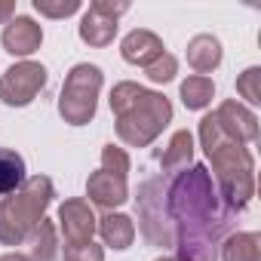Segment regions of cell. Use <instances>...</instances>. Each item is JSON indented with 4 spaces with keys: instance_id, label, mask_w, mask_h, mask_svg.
<instances>
[{
    "instance_id": "obj_1",
    "label": "cell",
    "mask_w": 261,
    "mask_h": 261,
    "mask_svg": "<svg viewBox=\"0 0 261 261\" xmlns=\"http://www.w3.org/2000/svg\"><path fill=\"white\" fill-rule=\"evenodd\" d=\"M166 218L178 261H215L221 243L237 224V212L224 203L203 163H191L188 169L166 175Z\"/></svg>"
},
{
    "instance_id": "obj_2",
    "label": "cell",
    "mask_w": 261,
    "mask_h": 261,
    "mask_svg": "<svg viewBox=\"0 0 261 261\" xmlns=\"http://www.w3.org/2000/svg\"><path fill=\"white\" fill-rule=\"evenodd\" d=\"M200 145L212 163V178L224 197V203L233 212H243L255 197V160L246 145L230 142L218 123L215 114H206L200 120Z\"/></svg>"
},
{
    "instance_id": "obj_3",
    "label": "cell",
    "mask_w": 261,
    "mask_h": 261,
    "mask_svg": "<svg viewBox=\"0 0 261 261\" xmlns=\"http://www.w3.org/2000/svg\"><path fill=\"white\" fill-rule=\"evenodd\" d=\"M111 111L117 117V139L129 148H148L172 120V101L163 92L123 80L111 89Z\"/></svg>"
},
{
    "instance_id": "obj_4",
    "label": "cell",
    "mask_w": 261,
    "mask_h": 261,
    "mask_svg": "<svg viewBox=\"0 0 261 261\" xmlns=\"http://www.w3.org/2000/svg\"><path fill=\"white\" fill-rule=\"evenodd\" d=\"M56 197L53 178L31 175L25 185L0 200V243L4 246H22L46 218V209Z\"/></svg>"
},
{
    "instance_id": "obj_5",
    "label": "cell",
    "mask_w": 261,
    "mask_h": 261,
    "mask_svg": "<svg viewBox=\"0 0 261 261\" xmlns=\"http://www.w3.org/2000/svg\"><path fill=\"white\" fill-rule=\"evenodd\" d=\"M101 83H105V74H101L98 65H89V62L74 65L68 71L65 86H62V95H59V114H62V120L71 123V126L92 123L95 108H98Z\"/></svg>"
},
{
    "instance_id": "obj_6",
    "label": "cell",
    "mask_w": 261,
    "mask_h": 261,
    "mask_svg": "<svg viewBox=\"0 0 261 261\" xmlns=\"http://www.w3.org/2000/svg\"><path fill=\"white\" fill-rule=\"evenodd\" d=\"M136 215H139V230L148 246L157 249H172L175 237L166 218V175H151L139 185L136 191Z\"/></svg>"
},
{
    "instance_id": "obj_7",
    "label": "cell",
    "mask_w": 261,
    "mask_h": 261,
    "mask_svg": "<svg viewBox=\"0 0 261 261\" xmlns=\"http://www.w3.org/2000/svg\"><path fill=\"white\" fill-rule=\"evenodd\" d=\"M46 80H49V74L40 62H19L13 68H7L4 77H0V101L10 108H25L43 92Z\"/></svg>"
},
{
    "instance_id": "obj_8",
    "label": "cell",
    "mask_w": 261,
    "mask_h": 261,
    "mask_svg": "<svg viewBox=\"0 0 261 261\" xmlns=\"http://www.w3.org/2000/svg\"><path fill=\"white\" fill-rule=\"evenodd\" d=\"M129 13L126 0H95L80 19V40L89 46H108L117 37V19Z\"/></svg>"
},
{
    "instance_id": "obj_9",
    "label": "cell",
    "mask_w": 261,
    "mask_h": 261,
    "mask_svg": "<svg viewBox=\"0 0 261 261\" xmlns=\"http://www.w3.org/2000/svg\"><path fill=\"white\" fill-rule=\"evenodd\" d=\"M95 227H98V218L86 200L71 197L59 206V230H62L65 243H89Z\"/></svg>"
},
{
    "instance_id": "obj_10",
    "label": "cell",
    "mask_w": 261,
    "mask_h": 261,
    "mask_svg": "<svg viewBox=\"0 0 261 261\" xmlns=\"http://www.w3.org/2000/svg\"><path fill=\"white\" fill-rule=\"evenodd\" d=\"M215 123H218V129H221L230 142L249 145V142L258 139V117H255L246 105H240V101H233V98H227V101L218 105Z\"/></svg>"
},
{
    "instance_id": "obj_11",
    "label": "cell",
    "mask_w": 261,
    "mask_h": 261,
    "mask_svg": "<svg viewBox=\"0 0 261 261\" xmlns=\"http://www.w3.org/2000/svg\"><path fill=\"white\" fill-rule=\"evenodd\" d=\"M0 43H4V49H7L10 56L25 59V56H31V53L40 49V43H43V28H40L34 19H28V16H16V19H10V22L4 25Z\"/></svg>"
},
{
    "instance_id": "obj_12",
    "label": "cell",
    "mask_w": 261,
    "mask_h": 261,
    "mask_svg": "<svg viewBox=\"0 0 261 261\" xmlns=\"http://www.w3.org/2000/svg\"><path fill=\"white\" fill-rule=\"evenodd\" d=\"M163 53H166L163 40H160L154 31H148V28L129 31V34L123 37V43H120V56H123L129 65H142V68H148L151 62H157Z\"/></svg>"
},
{
    "instance_id": "obj_13",
    "label": "cell",
    "mask_w": 261,
    "mask_h": 261,
    "mask_svg": "<svg viewBox=\"0 0 261 261\" xmlns=\"http://www.w3.org/2000/svg\"><path fill=\"white\" fill-rule=\"evenodd\" d=\"M86 197H89V203L114 212L117 206H123L129 200V188H126V178H117V175H108L98 169L86 178Z\"/></svg>"
},
{
    "instance_id": "obj_14",
    "label": "cell",
    "mask_w": 261,
    "mask_h": 261,
    "mask_svg": "<svg viewBox=\"0 0 261 261\" xmlns=\"http://www.w3.org/2000/svg\"><path fill=\"white\" fill-rule=\"evenodd\" d=\"M160 166H163V175H175L181 169H188L194 163V136L188 133V129H178V133L169 139L166 151L157 154Z\"/></svg>"
},
{
    "instance_id": "obj_15",
    "label": "cell",
    "mask_w": 261,
    "mask_h": 261,
    "mask_svg": "<svg viewBox=\"0 0 261 261\" xmlns=\"http://www.w3.org/2000/svg\"><path fill=\"white\" fill-rule=\"evenodd\" d=\"M188 65H191L200 77L212 74V71L221 65V40L212 37V34H197V37L188 43Z\"/></svg>"
},
{
    "instance_id": "obj_16",
    "label": "cell",
    "mask_w": 261,
    "mask_h": 261,
    "mask_svg": "<svg viewBox=\"0 0 261 261\" xmlns=\"http://www.w3.org/2000/svg\"><path fill=\"white\" fill-rule=\"evenodd\" d=\"M95 230L101 233L105 246H111V249H117V252L129 249V246H133V240H136V224H133V218L123 215V212H108V215H101Z\"/></svg>"
},
{
    "instance_id": "obj_17",
    "label": "cell",
    "mask_w": 261,
    "mask_h": 261,
    "mask_svg": "<svg viewBox=\"0 0 261 261\" xmlns=\"http://www.w3.org/2000/svg\"><path fill=\"white\" fill-rule=\"evenodd\" d=\"M218 258L221 261H261V233H255V230L230 233L221 243Z\"/></svg>"
},
{
    "instance_id": "obj_18",
    "label": "cell",
    "mask_w": 261,
    "mask_h": 261,
    "mask_svg": "<svg viewBox=\"0 0 261 261\" xmlns=\"http://www.w3.org/2000/svg\"><path fill=\"white\" fill-rule=\"evenodd\" d=\"M25 157L13 148H0V194H13L25 185Z\"/></svg>"
},
{
    "instance_id": "obj_19",
    "label": "cell",
    "mask_w": 261,
    "mask_h": 261,
    "mask_svg": "<svg viewBox=\"0 0 261 261\" xmlns=\"http://www.w3.org/2000/svg\"><path fill=\"white\" fill-rule=\"evenodd\" d=\"M28 258L31 261H56L59 258V230L53 221H40V227L28 237Z\"/></svg>"
},
{
    "instance_id": "obj_20",
    "label": "cell",
    "mask_w": 261,
    "mask_h": 261,
    "mask_svg": "<svg viewBox=\"0 0 261 261\" xmlns=\"http://www.w3.org/2000/svg\"><path fill=\"white\" fill-rule=\"evenodd\" d=\"M178 92H181V101H185V108H188V111H203V108L212 101V95H215V83H212L209 77L194 74V77L181 80Z\"/></svg>"
},
{
    "instance_id": "obj_21",
    "label": "cell",
    "mask_w": 261,
    "mask_h": 261,
    "mask_svg": "<svg viewBox=\"0 0 261 261\" xmlns=\"http://www.w3.org/2000/svg\"><path fill=\"white\" fill-rule=\"evenodd\" d=\"M129 169H133V163H129V154L117 145H105L101 148V172L108 175H117V178H126Z\"/></svg>"
},
{
    "instance_id": "obj_22",
    "label": "cell",
    "mask_w": 261,
    "mask_h": 261,
    "mask_svg": "<svg viewBox=\"0 0 261 261\" xmlns=\"http://www.w3.org/2000/svg\"><path fill=\"white\" fill-rule=\"evenodd\" d=\"M237 92H240L249 105H258V101H261V68H258V65L246 68V71L237 77Z\"/></svg>"
},
{
    "instance_id": "obj_23",
    "label": "cell",
    "mask_w": 261,
    "mask_h": 261,
    "mask_svg": "<svg viewBox=\"0 0 261 261\" xmlns=\"http://www.w3.org/2000/svg\"><path fill=\"white\" fill-rule=\"evenodd\" d=\"M145 74H148L151 83H169V80H175V74H178V59H175L172 53H163L157 62H151V65L145 68Z\"/></svg>"
},
{
    "instance_id": "obj_24",
    "label": "cell",
    "mask_w": 261,
    "mask_h": 261,
    "mask_svg": "<svg viewBox=\"0 0 261 261\" xmlns=\"http://www.w3.org/2000/svg\"><path fill=\"white\" fill-rule=\"evenodd\" d=\"M34 10L46 19H65L80 10V0H34Z\"/></svg>"
},
{
    "instance_id": "obj_25",
    "label": "cell",
    "mask_w": 261,
    "mask_h": 261,
    "mask_svg": "<svg viewBox=\"0 0 261 261\" xmlns=\"http://www.w3.org/2000/svg\"><path fill=\"white\" fill-rule=\"evenodd\" d=\"M62 258L65 261H105V249L95 246L92 240L89 243H65Z\"/></svg>"
},
{
    "instance_id": "obj_26",
    "label": "cell",
    "mask_w": 261,
    "mask_h": 261,
    "mask_svg": "<svg viewBox=\"0 0 261 261\" xmlns=\"http://www.w3.org/2000/svg\"><path fill=\"white\" fill-rule=\"evenodd\" d=\"M13 13H16V4H13V0H0V22H10Z\"/></svg>"
},
{
    "instance_id": "obj_27",
    "label": "cell",
    "mask_w": 261,
    "mask_h": 261,
    "mask_svg": "<svg viewBox=\"0 0 261 261\" xmlns=\"http://www.w3.org/2000/svg\"><path fill=\"white\" fill-rule=\"evenodd\" d=\"M0 261H31L28 255H19V252H7V255H0Z\"/></svg>"
},
{
    "instance_id": "obj_28",
    "label": "cell",
    "mask_w": 261,
    "mask_h": 261,
    "mask_svg": "<svg viewBox=\"0 0 261 261\" xmlns=\"http://www.w3.org/2000/svg\"><path fill=\"white\" fill-rule=\"evenodd\" d=\"M154 261H178L175 255H160V258H154Z\"/></svg>"
}]
</instances>
